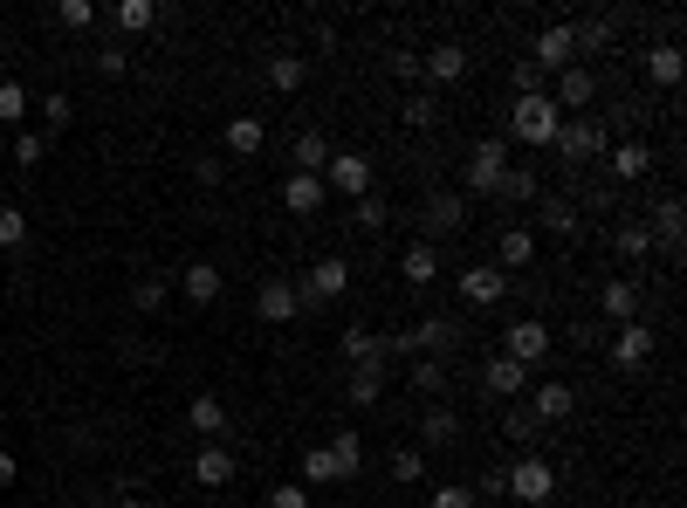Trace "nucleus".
Returning a JSON list of instances; mask_svg holds the SVG:
<instances>
[{"instance_id":"nucleus-56","label":"nucleus","mask_w":687,"mask_h":508,"mask_svg":"<svg viewBox=\"0 0 687 508\" xmlns=\"http://www.w3.org/2000/svg\"><path fill=\"white\" fill-rule=\"evenodd\" d=\"M392 76H405V83H420V56H413V48H392Z\"/></svg>"},{"instance_id":"nucleus-10","label":"nucleus","mask_w":687,"mask_h":508,"mask_svg":"<svg viewBox=\"0 0 687 508\" xmlns=\"http://www.w3.org/2000/svg\"><path fill=\"white\" fill-rule=\"evenodd\" d=\"M323 186H337L344 199H365L371 193V159H365V151H330Z\"/></svg>"},{"instance_id":"nucleus-27","label":"nucleus","mask_w":687,"mask_h":508,"mask_svg":"<svg viewBox=\"0 0 687 508\" xmlns=\"http://www.w3.org/2000/svg\"><path fill=\"white\" fill-rule=\"evenodd\" d=\"M529 262H537V234H529V227H508V234L495 241V268L516 275V268H529Z\"/></svg>"},{"instance_id":"nucleus-20","label":"nucleus","mask_w":687,"mask_h":508,"mask_svg":"<svg viewBox=\"0 0 687 508\" xmlns=\"http://www.w3.org/2000/svg\"><path fill=\"white\" fill-rule=\"evenodd\" d=\"M323 199H330V186L310 180V172H289V180H283V207H289L296 220H317V213H323Z\"/></svg>"},{"instance_id":"nucleus-18","label":"nucleus","mask_w":687,"mask_h":508,"mask_svg":"<svg viewBox=\"0 0 687 508\" xmlns=\"http://www.w3.org/2000/svg\"><path fill=\"white\" fill-rule=\"evenodd\" d=\"M646 172H653V151L646 145H612V151H605V180H612V186H640L646 180Z\"/></svg>"},{"instance_id":"nucleus-58","label":"nucleus","mask_w":687,"mask_h":508,"mask_svg":"<svg viewBox=\"0 0 687 508\" xmlns=\"http://www.w3.org/2000/svg\"><path fill=\"white\" fill-rule=\"evenodd\" d=\"M474 495H508V467H489V474H481V488Z\"/></svg>"},{"instance_id":"nucleus-14","label":"nucleus","mask_w":687,"mask_h":508,"mask_svg":"<svg viewBox=\"0 0 687 508\" xmlns=\"http://www.w3.org/2000/svg\"><path fill=\"white\" fill-rule=\"evenodd\" d=\"M653 350H660V330H646V316L640 323H619V337H612V365L619 371H640Z\"/></svg>"},{"instance_id":"nucleus-29","label":"nucleus","mask_w":687,"mask_h":508,"mask_svg":"<svg viewBox=\"0 0 687 508\" xmlns=\"http://www.w3.org/2000/svg\"><path fill=\"white\" fill-rule=\"evenodd\" d=\"M399 117L413 124V131H434V124L447 117V104H440V90H426V83H420V90H413V96L399 104Z\"/></svg>"},{"instance_id":"nucleus-4","label":"nucleus","mask_w":687,"mask_h":508,"mask_svg":"<svg viewBox=\"0 0 687 508\" xmlns=\"http://www.w3.org/2000/svg\"><path fill=\"white\" fill-rule=\"evenodd\" d=\"M468 227V193H426V207H420V241L434 247V241H454Z\"/></svg>"},{"instance_id":"nucleus-23","label":"nucleus","mask_w":687,"mask_h":508,"mask_svg":"<svg viewBox=\"0 0 687 508\" xmlns=\"http://www.w3.org/2000/svg\"><path fill=\"white\" fill-rule=\"evenodd\" d=\"M523 385H529V371H523V365H508L502 350H495L489 365H481V392H489V399H516Z\"/></svg>"},{"instance_id":"nucleus-17","label":"nucleus","mask_w":687,"mask_h":508,"mask_svg":"<svg viewBox=\"0 0 687 508\" xmlns=\"http://www.w3.org/2000/svg\"><path fill=\"white\" fill-rule=\"evenodd\" d=\"M640 302H646V282H640V275H619V282L598 289V310L612 316V323H640Z\"/></svg>"},{"instance_id":"nucleus-19","label":"nucleus","mask_w":687,"mask_h":508,"mask_svg":"<svg viewBox=\"0 0 687 508\" xmlns=\"http://www.w3.org/2000/svg\"><path fill=\"white\" fill-rule=\"evenodd\" d=\"M529 413L537 426H564L577 413V385H529Z\"/></svg>"},{"instance_id":"nucleus-9","label":"nucleus","mask_w":687,"mask_h":508,"mask_svg":"<svg viewBox=\"0 0 687 508\" xmlns=\"http://www.w3.org/2000/svg\"><path fill=\"white\" fill-rule=\"evenodd\" d=\"M461 76H468V48L461 42H434L420 56V83L426 90H447V83H461Z\"/></svg>"},{"instance_id":"nucleus-36","label":"nucleus","mask_w":687,"mask_h":508,"mask_svg":"<svg viewBox=\"0 0 687 508\" xmlns=\"http://www.w3.org/2000/svg\"><path fill=\"white\" fill-rule=\"evenodd\" d=\"M426 405H440V392H447V365L440 358H413V378H405Z\"/></svg>"},{"instance_id":"nucleus-8","label":"nucleus","mask_w":687,"mask_h":508,"mask_svg":"<svg viewBox=\"0 0 687 508\" xmlns=\"http://www.w3.org/2000/svg\"><path fill=\"white\" fill-rule=\"evenodd\" d=\"M454 289H461L468 310H495V302L508 296V275L495 262H474V268H461V282H454Z\"/></svg>"},{"instance_id":"nucleus-55","label":"nucleus","mask_w":687,"mask_h":508,"mask_svg":"<svg viewBox=\"0 0 687 508\" xmlns=\"http://www.w3.org/2000/svg\"><path fill=\"white\" fill-rule=\"evenodd\" d=\"M14 165H42V138H35V131L14 138Z\"/></svg>"},{"instance_id":"nucleus-41","label":"nucleus","mask_w":687,"mask_h":508,"mask_svg":"<svg viewBox=\"0 0 687 508\" xmlns=\"http://www.w3.org/2000/svg\"><path fill=\"white\" fill-rule=\"evenodd\" d=\"M495 199H508V207H523V199H537V165H508Z\"/></svg>"},{"instance_id":"nucleus-48","label":"nucleus","mask_w":687,"mask_h":508,"mask_svg":"<svg viewBox=\"0 0 687 508\" xmlns=\"http://www.w3.org/2000/svg\"><path fill=\"white\" fill-rule=\"evenodd\" d=\"M584 207H592V213H612V207H619V186H612V180H584Z\"/></svg>"},{"instance_id":"nucleus-31","label":"nucleus","mask_w":687,"mask_h":508,"mask_svg":"<svg viewBox=\"0 0 687 508\" xmlns=\"http://www.w3.org/2000/svg\"><path fill=\"white\" fill-rule=\"evenodd\" d=\"M612 21H605V14H592V21H571V42H577V62L584 56H605V48H612Z\"/></svg>"},{"instance_id":"nucleus-40","label":"nucleus","mask_w":687,"mask_h":508,"mask_svg":"<svg viewBox=\"0 0 687 508\" xmlns=\"http://www.w3.org/2000/svg\"><path fill=\"white\" fill-rule=\"evenodd\" d=\"M323 165H330V138H323V131H302V138H296V172L323 180Z\"/></svg>"},{"instance_id":"nucleus-32","label":"nucleus","mask_w":687,"mask_h":508,"mask_svg":"<svg viewBox=\"0 0 687 508\" xmlns=\"http://www.w3.org/2000/svg\"><path fill=\"white\" fill-rule=\"evenodd\" d=\"M454 434H461L454 405H426V413H420V440H426V447H454Z\"/></svg>"},{"instance_id":"nucleus-3","label":"nucleus","mask_w":687,"mask_h":508,"mask_svg":"<svg viewBox=\"0 0 687 508\" xmlns=\"http://www.w3.org/2000/svg\"><path fill=\"white\" fill-rule=\"evenodd\" d=\"M550 344H557V337H550V323H543V316H523V323H508V330H502V358H508V365H523V371H537V365L550 358Z\"/></svg>"},{"instance_id":"nucleus-59","label":"nucleus","mask_w":687,"mask_h":508,"mask_svg":"<svg viewBox=\"0 0 687 508\" xmlns=\"http://www.w3.org/2000/svg\"><path fill=\"white\" fill-rule=\"evenodd\" d=\"M14 474H21V461H14L8 447H0V488H14Z\"/></svg>"},{"instance_id":"nucleus-51","label":"nucleus","mask_w":687,"mask_h":508,"mask_svg":"<svg viewBox=\"0 0 687 508\" xmlns=\"http://www.w3.org/2000/svg\"><path fill=\"white\" fill-rule=\"evenodd\" d=\"M124 69H131V48H117V42L96 48V76H124Z\"/></svg>"},{"instance_id":"nucleus-50","label":"nucleus","mask_w":687,"mask_h":508,"mask_svg":"<svg viewBox=\"0 0 687 508\" xmlns=\"http://www.w3.org/2000/svg\"><path fill=\"white\" fill-rule=\"evenodd\" d=\"M28 241V213L21 207H0V247H21Z\"/></svg>"},{"instance_id":"nucleus-1","label":"nucleus","mask_w":687,"mask_h":508,"mask_svg":"<svg viewBox=\"0 0 687 508\" xmlns=\"http://www.w3.org/2000/svg\"><path fill=\"white\" fill-rule=\"evenodd\" d=\"M557 165H571V172H592L605 165V151H612V131H605V117L598 111H584V117H564L557 124Z\"/></svg>"},{"instance_id":"nucleus-13","label":"nucleus","mask_w":687,"mask_h":508,"mask_svg":"<svg viewBox=\"0 0 687 508\" xmlns=\"http://www.w3.org/2000/svg\"><path fill=\"white\" fill-rule=\"evenodd\" d=\"M254 316H262V323H296V316H302L296 282H283V275H262V289H254Z\"/></svg>"},{"instance_id":"nucleus-35","label":"nucleus","mask_w":687,"mask_h":508,"mask_svg":"<svg viewBox=\"0 0 687 508\" xmlns=\"http://www.w3.org/2000/svg\"><path fill=\"white\" fill-rule=\"evenodd\" d=\"M378 392H386V365H351L344 399H351V405H378Z\"/></svg>"},{"instance_id":"nucleus-25","label":"nucleus","mask_w":687,"mask_h":508,"mask_svg":"<svg viewBox=\"0 0 687 508\" xmlns=\"http://www.w3.org/2000/svg\"><path fill=\"white\" fill-rule=\"evenodd\" d=\"M262 145H268V124L262 117H227V151H234V159H262Z\"/></svg>"},{"instance_id":"nucleus-11","label":"nucleus","mask_w":687,"mask_h":508,"mask_svg":"<svg viewBox=\"0 0 687 508\" xmlns=\"http://www.w3.org/2000/svg\"><path fill=\"white\" fill-rule=\"evenodd\" d=\"M234 447H227V440H199V453H193V481H199V488H207V495H220L227 488V481H234Z\"/></svg>"},{"instance_id":"nucleus-60","label":"nucleus","mask_w":687,"mask_h":508,"mask_svg":"<svg viewBox=\"0 0 687 508\" xmlns=\"http://www.w3.org/2000/svg\"><path fill=\"white\" fill-rule=\"evenodd\" d=\"M117 508H151V501H145V495H124V501H117Z\"/></svg>"},{"instance_id":"nucleus-53","label":"nucleus","mask_w":687,"mask_h":508,"mask_svg":"<svg viewBox=\"0 0 687 508\" xmlns=\"http://www.w3.org/2000/svg\"><path fill=\"white\" fill-rule=\"evenodd\" d=\"M69 117H76V104H69V96H42V124H48V131H62Z\"/></svg>"},{"instance_id":"nucleus-47","label":"nucleus","mask_w":687,"mask_h":508,"mask_svg":"<svg viewBox=\"0 0 687 508\" xmlns=\"http://www.w3.org/2000/svg\"><path fill=\"white\" fill-rule=\"evenodd\" d=\"M56 21L62 28H96V8L90 0H56Z\"/></svg>"},{"instance_id":"nucleus-15","label":"nucleus","mask_w":687,"mask_h":508,"mask_svg":"<svg viewBox=\"0 0 687 508\" xmlns=\"http://www.w3.org/2000/svg\"><path fill=\"white\" fill-rule=\"evenodd\" d=\"M529 62H537L543 76H564V69L577 62V42H571V21H550V28L537 35V56H529Z\"/></svg>"},{"instance_id":"nucleus-24","label":"nucleus","mask_w":687,"mask_h":508,"mask_svg":"<svg viewBox=\"0 0 687 508\" xmlns=\"http://www.w3.org/2000/svg\"><path fill=\"white\" fill-rule=\"evenodd\" d=\"M399 275H405V282H413V289H434V282H440V247L413 241V247L399 254Z\"/></svg>"},{"instance_id":"nucleus-34","label":"nucleus","mask_w":687,"mask_h":508,"mask_svg":"<svg viewBox=\"0 0 687 508\" xmlns=\"http://www.w3.org/2000/svg\"><path fill=\"white\" fill-rule=\"evenodd\" d=\"M646 76H653L660 90H674L680 83V42H653L646 48Z\"/></svg>"},{"instance_id":"nucleus-22","label":"nucleus","mask_w":687,"mask_h":508,"mask_svg":"<svg viewBox=\"0 0 687 508\" xmlns=\"http://www.w3.org/2000/svg\"><path fill=\"white\" fill-rule=\"evenodd\" d=\"M537 227H543V234H557V241H577V234H584L577 199H543V207H537Z\"/></svg>"},{"instance_id":"nucleus-6","label":"nucleus","mask_w":687,"mask_h":508,"mask_svg":"<svg viewBox=\"0 0 687 508\" xmlns=\"http://www.w3.org/2000/svg\"><path fill=\"white\" fill-rule=\"evenodd\" d=\"M550 495H557V467L543 461V453H523V461H508V501L543 508Z\"/></svg>"},{"instance_id":"nucleus-28","label":"nucleus","mask_w":687,"mask_h":508,"mask_svg":"<svg viewBox=\"0 0 687 508\" xmlns=\"http://www.w3.org/2000/svg\"><path fill=\"white\" fill-rule=\"evenodd\" d=\"M180 289H186V302H199V310H207V302H220V268L214 262H193V268H180Z\"/></svg>"},{"instance_id":"nucleus-33","label":"nucleus","mask_w":687,"mask_h":508,"mask_svg":"<svg viewBox=\"0 0 687 508\" xmlns=\"http://www.w3.org/2000/svg\"><path fill=\"white\" fill-rule=\"evenodd\" d=\"M323 447H330V461H337V474H344V481H351V474L365 467V440L351 434V426H337V434H330Z\"/></svg>"},{"instance_id":"nucleus-39","label":"nucleus","mask_w":687,"mask_h":508,"mask_svg":"<svg viewBox=\"0 0 687 508\" xmlns=\"http://www.w3.org/2000/svg\"><path fill=\"white\" fill-rule=\"evenodd\" d=\"M612 247L626 254V262H646V254H653V234H646V220H619V227H612Z\"/></svg>"},{"instance_id":"nucleus-54","label":"nucleus","mask_w":687,"mask_h":508,"mask_svg":"<svg viewBox=\"0 0 687 508\" xmlns=\"http://www.w3.org/2000/svg\"><path fill=\"white\" fill-rule=\"evenodd\" d=\"M508 76H516V96H529V90H543V69H537V62H529V56H523L516 69H508Z\"/></svg>"},{"instance_id":"nucleus-45","label":"nucleus","mask_w":687,"mask_h":508,"mask_svg":"<svg viewBox=\"0 0 687 508\" xmlns=\"http://www.w3.org/2000/svg\"><path fill=\"white\" fill-rule=\"evenodd\" d=\"M502 434L529 447V440H537V413H529V405H508V419H502Z\"/></svg>"},{"instance_id":"nucleus-30","label":"nucleus","mask_w":687,"mask_h":508,"mask_svg":"<svg viewBox=\"0 0 687 508\" xmlns=\"http://www.w3.org/2000/svg\"><path fill=\"white\" fill-rule=\"evenodd\" d=\"M186 419H193V434H199V440H227V405H220L214 392H199V399L186 405Z\"/></svg>"},{"instance_id":"nucleus-5","label":"nucleus","mask_w":687,"mask_h":508,"mask_svg":"<svg viewBox=\"0 0 687 508\" xmlns=\"http://www.w3.org/2000/svg\"><path fill=\"white\" fill-rule=\"evenodd\" d=\"M344 289H351V262H344V254H323L317 268H302L296 302H302V310H317V302H337Z\"/></svg>"},{"instance_id":"nucleus-2","label":"nucleus","mask_w":687,"mask_h":508,"mask_svg":"<svg viewBox=\"0 0 687 508\" xmlns=\"http://www.w3.org/2000/svg\"><path fill=\"white\" fill-rule=\"evenodd\" d=\"M557 124H564V111L550 104V90H529L508 104V124H502V138L508 145H529V151H550L557 145Z\"/></svg>"},{"instance_id":"nucleus-57","label":"nucleus","mask_w":687,"mask_h":508,"mask_svg":"<svg viewBox=\"0 0 687 508\" xmlns=\"http://www.w3.org/2000/svg\"><path fill=\"white\" fill-rule=\"evenodd\" d=\"M193 180H199V186H220V180H227V165H220V159H199V165H193Z\"/></svg>"},{"instance_id":"nucleus-49","label":"nucleus","mask_w":687,"mask_h":508,"mask_svg":"<svg viewBox=\"0 0 687 508\" xmlns=\"http://www.w3.org/2000/svg\"><path fill=\"white\" fill-rule=\"evenodd\" d=\"M28 117V90L21 83H0V124H21Z\"/></svg>"},{"instance_id":"nucleus-37","label":"nucleus","mask_w":687,"mask_h":508,"mask_svg":"<svg viewBox=\"0 0 687 508\" xmlns=\"http://www.w3.org/2000/svg\"><path fill=\"white\" fill-rule=\"evenodd\" d=\"M351 227H358V234H386L392 227V207L378 193H365V199H351Z\"/></svg>"},{"instance_id":"nucleus-52","label":"nucleus","mask_w":687,"mask_h":508,"mask_svg":"<svg viewBox=\"0 0 687 508\" xmlns=\"http://www.w3.org/2000/svg\"><path fill=\"white\" fill-rule=\"evenodd\" d=\"M268 508H310V488H302V481H283V488H268Z\"/></svg>"},{"instance_id":"nucleus-12","label":"nucleus","mask_w":687,"mask_h":508,"mask_svg":"<svg viewBox=\"0 0 687 508\" xmlns=\"http://www.w3.org/2000/svg\"><path fill=\"white\" fill-rule=\"evenodd\" d=\"M598 96V76H592V62H571L564 76H557V90H550V104L564 111V117H584V104Z\"/></svg>"},{"instance_id":"nucleus-43","label":"nucleus","mask_w":687,"mask_h":508,"mask_svg":"<svg viewBox=\"0 0 687 508\" xmlns=\"http://www.w3.org/2000/svg\"><path fill=\"white\" fill-rule=\"evenodd\" d=\"M165 296H172L165 275H138V282H131V302H138L145 316H159V310H165Z\"/></svg>"},{"instance_id":"nucleus-26","label":"nucleus","mask_w":687,"mask_h":508,"mask_svg":"<svg viewBox=\"0 0 687 508\" xmlns=\"http://www.w3.org/2000/svg\"><path fill=\"white\" fill-rule=\"evenodd\" d=\"M337 350H344L351 365H386V337H378L371 323H351L344 337H337Z\"/></svg>"},{"instance_id":"nucleus-46","label":"nucleus","mask_w":687,"mask_h":508,"mask_svg":"<svg viewBox=\"0 0 687 508\" xmlns=\"http://www.w3.org/2000/svg\"><path fill=\"white\" fill-rule=\"evenodd\" d=\"M426 508H474V488H461V481H440V488L426 495Z\"/></svg>"},{"instance_id":"nucleus-21","label":"nucleus","mask_w":687,"mask_h":508,"mask_svg":"<svg viewBox=\"0 0 687 508\" xmlns=\"http://www.w3.org/2000/svg\"><path fill=\"white\" fill-rule=\"evenodd\" d=\"M262 76H268L275 96H296L302 83H310V56H289V48H275V56L262 62Z\"/></svg>"},{"instance_id":"nucleus-7","label":"nucleus","mask_w":687,"mask_h":508,"mask_svg":"<svg viewBox=\"0 0 687 508\" xmlns=\"http://www.w3.org/2000/svg\"><path fill=\"white\" fill-rule=\"evenodd\" d=\"M502 172H508V138H502V131H495V138H474V159H468V193L495 199Z\"/></svg>"},{"instance_id":"nucleus-16","label":"nucleus","mask_w":687,"mask_h":508,"mask_svg":"<svg viewBox=\"0 0 687 508\" xmlns=\"http://www.w3.org/2000/svg\"><path fill=\"white\" fill-rule=\"evenodd\" d=\"M646 234H653V247H674V254H680V241H687V207H680L674 193H660V199H653Z\"/></svg>"},{"instance_id":"nucleus-38","label":"nucleus","mask_w":687,"mask_h":508,"mask_svg":"<svg viewBox=\"0 0 687 508\" xmlns=\"http://www.w3.org/2000/svg\"><path fill=\"white\" fill-rule=\"evenodd\" d=\"M330 481H344L337 461H330V447H323V440H317V447H302V488H330Z\"/></svg>"},{"instance_id":"nucleus-42","label":"nucleus","mask_w":687,"mask_h":508,"mask_svg":"<svg viewBox=\"0 0 687 508\" xmlns=\"http://www.w3.org/2000/svg\"><path fill=\"white\" fill-rule=\"evenodd\" d=\"M117 28L124 35H151L159 28V8H151V0H117Z\"/></svg>"},{"instance_id":"nucleus-44","label":"nucleus","mask_w":687,"mask_h":508,"mask_svg":"<svg viewBox=\"0 0 687 508\" xmlns=\"http://www.w3.org/2000/svg\"><path fill=\"white\" fill-rule=\"evenodd\" d=\"M392 481H405V488H413V481H426V453H420V447H399V453H392Z\"/></svg>"}]
</instances>
